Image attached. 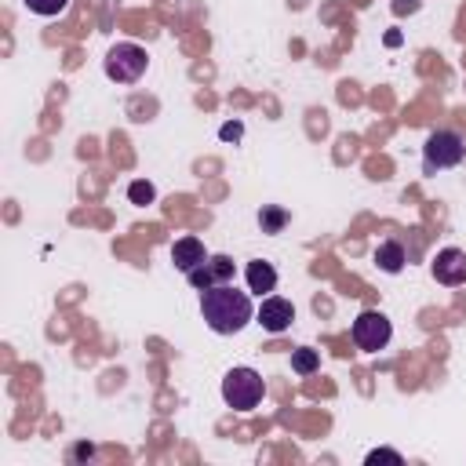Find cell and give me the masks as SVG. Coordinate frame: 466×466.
<instances>
[{
  "instance_id": "5b68a950",
  "label": "cell",
  "mask_w": 466,
  "mask_h": 466,
  "mask_svg": "<svg viewBox=\"0 0 466 466\" xmlns=\"http://www.w3.org/2000/svg\"><path fill=\"white\" fill-rule=\"evenodd\" d=\"M390 335H393V324H390L386 313H379V309L357 313V320H353V342H357V350L379 353V350H386Z\"/></svg>"
},
{
  "instance_id": "2e32d148",
  "label": "cell",
  "mask_w": 466,
  "mask_h": 466,
  "mask_svg": "<svg viewBox=\"0 0 466 466\" xmlns=\"http://www.w3.org/2000/svg\"><path fill=\"white\" fill-rule=\"evenodd\" d=\"M368 462H404V459L390 448H375V451H368Z\"/></svg>"
},
{
  "instance_id": "4fadbf2b",
  "label": "cell",
  "mask_w": 466,
  "mask_h": 466,
  "mask_svg": "<svg viewBox=\"0 0 466 466\" xmlns=\"http://www.w3.org/2000/svg\"><path fill=\"white\" fill-rule=\"evenodd\" d=\"M284 222H288V215H284L280 208H262V211H258V226H262V233H280Z\"/></svg>"
},
{
  "instance_id": "e0dca14e",
  "label": "cell",
  "mask_w": 466,
  "mask_h": 466,
  "mask_svg": "<svg viewBox=\"0 0 466 466\" xmlns=\"http://www.w3.org/2000/svg\"><path fill=\"white\" fill-rule=\"evenodd\" d=\"M222 138H240V124H226L222 127Z\"/></svg>"
},
{
  "instance_id": "8992f818",
  "label": "cell",
  "mask_w": 466,
  "mask_h": 466,
  "mask_svg": "<svg viewBox=\"0 0 466 466\" xmlns=\"http://www.w3.org/2000/svg\"><path fill=\"white\" fill-rule=\"evenodd\" d=\"M233 273H237V266H233L229 255H208L197 269L186 273V280L197 291H208V288H218V284H233Z\"/></svg>"
},
{
  "instance_id": "7a4b0ae2",
  "label": "cell",
  "mask_w": 466,
  "mask_h": 466,
  "mask_svg": "<svg viewBox=\"0 0 466 466\" xmlns=\"http://www.w3.org/2000/svg\"><path fill=\"white\" fill-rule=\"evenodd\" d=\"M266 393V382L255 368H229L222 375V400L233 411H251Z\"/></svg>"
},
{
  "instance_id": "277c9868",
  "label": "cell",
  "mask_w": 466,
  "mask_h": 466,
  "mask_svg": "<svg viewBox=\"0 0 466 466\" xmlns=\"http://www.w3.org/2000/svg\"><path fill=\"white\" fill-rule=\"evenodd\" d=\"M146 66H149L146 47H138V44H131V40L113 44V47H109V55H106V62H102L106 76H109V80H116V84H135V80L146 73Z\"/></svg>"
},
{
  "instance_id": "ba28073f",
  "label": "cell",
  "mask_w": 466,
  "mask_h": 466,
  "mask_svg": "<svg viewBox=\"0 0 466 466\" xmlns=\"http://www.w3.org/2000/svg\"><path fill=\"white\" fill-rule=\"evenodd\" d=\"M291 320H295V306H291L288 299H280V295H266V299H262V306H258V324H262V331L280 335V331L291 328Z\"/></svg>"
},
{
  "instance_id": "6da1fadb",
  "label": "cell",
  "mask_w": 466,
  "mask_h": 466,
  "mask_svg": "<svg viewBox=\"0 0 466 466\" xmlns=\"http://www.w3.org/2000/svg\"><path fill=\"white\" fill-rule=\"evenodd\" d=\"M200 313L215 335H233L255 317V306L248 291H237L233 284H218V288L200 291Z\"/></svg>"
},
{
  "instance_id": "5bb4252c",
  "label": "cell",
  "mask_w": 466,
  "mask_h": 466,
  "mask_svg": "<svg viewBox=\"0 0 466 466\" xmlns=\"http://www.w3.org/2000/svg\"><path fill=\"white\" fill-rule=\"evenodd\" d=\"M66 4H69V0H25V7H29L33 15H44V18L62 15V11H66Z\"/></svg>"
},
{
  "instance_id": "8fae6325",
  "label": "cell",
  "mask_w": 466,
  "mask_h": 466,
  "mask_svg": "<svg viewBox=\"0 0 466 466\" xmlns=\"http://www.w3.org/2000/svg\"><path fill=\"white\" fill-rule=\"evenodd\" d=\"M375 262H379V269H382V273H400V269H404V262H408L404 244H400V240H382V244L375 248Z\"/></svg>"
},
{
  "instance_id": "30bf717a",
  "label": "cell",
  "mask_w": 466,
  "mask_h": 466,
  "mask_svg": "<svg viewBox=\"0 0 466 466\" xmlns=\"http://www.w3.org/2000/svg\"><path fill=\"white\" fill-rule=\"evenodd\" d=\"M244 277H248V291H255V295H269L277 288V269L266 258H251Z\"/></svg>"
},
{
  "instance_id": "7c38bea8",
  "label": "cell",
  "mask_w": 466,
  "mask_h": 466,
  "mask_svg": "<svg viewBox=\"0 0 466 466\" xmlns=\"http://www.w3.org/2000/svg\"><path fill=\"white\" fill-rule=\"evenodd\" d=\"M320 368V357H317V350H309V346H299V350H291V371H299V375H313Z\"/></svg>"
},
{
  "instance_id": "9a60e30c",
  "label": "cell",
  "mask_w": 466,
  "mask_h": 466,
  "mask_svg": "<svg viewBox=\"0 0 466 466\" xmlns=\"http://www.w3.org/2000/svg\"><path fill=\"white\" fill-rule=\"evenodd\" d=\"M127 197H131V204H149V200L157 197V189H153L149 182H131V186H127Z\"/></svg>"
},
{
  "instance_id": "52a82bcc",
  "label": "cell",
  "mask_w": 466,
  "mask_h": 466,
  "mask_svg": "<svg viewBox=\"0 0 466 466\" xmlns=\"http://www.w3.org/2000/svg\"><path fill=\"white\" fill-rule=\"evenodd\" d=\"M430 269H433L437 284L459 288V284H466V251L462 248H441L433 255V266Z\"/></svg>"
},
{
  "instance_id": "3957f363",
  "label": "cell",
  "mask_w": 466,
  "mask_h": 466,
  "mask_svg": "<svg viewBox=\"0 0 466 466\" xmlns=\"http://www.w3.org/2000/svg\"><path fill=\"white\" fill-rule=\"evenodd\" d=\"M462 157H466V142H462L459 131H448V127L433 131L426 138V146H422V167H426V175L444 171V167H455V164H462Z\"/></svg>"
},
{
  "instance_id": "9c48e42d",
  "label": "cell",
  "mask_w": 466,
  "mask_h": 466,
  "mask_svg": "<svg viewBox=\"0 0 466 466\" xmlns=\"http://www.w3.org/2000/svg\"><path fill=\"white\" fill-rule=\"evenodd\" d=\"M204 258H208V251H204V244H200L197 237H178V240L171 244V262H175V269H182V273L197 269Z\"/></svg>"
}]
</instances>
